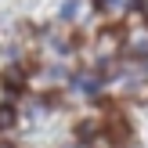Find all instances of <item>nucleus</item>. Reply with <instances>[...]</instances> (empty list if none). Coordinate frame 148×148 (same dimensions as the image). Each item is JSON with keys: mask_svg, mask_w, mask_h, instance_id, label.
I'll list each match as a JSON object with an SVG mask.
<instances>
[{"mask_svg": "<svg viewBox=\"0 0 148 148\" xmlns=\"http://www.w3.org/2000/svg\"><path fill=\"white\" fill-rule=\"evenodd\" d=\"M62 18L65 22H76L79 18V0H65V4H62Z\"/></svg>", "mask_w": 148, "mask_h": 148, "instance_id": "obj_3", "label": "nucleus"}, {"mask_svg": "<svg viewBox=\"0 0 148 148\" xmlns=\"http://www.w3.org/2000/svg\"><path fill=\"white\" fill-rule=\"evenodd\" d=\"M108 134H112V141L123 145V137H127V127H123V119H112L108 123Z\"/></svg>", "mask_w": 148, "mask_h": 148, "instance_id": "obj_4", "label": "nucleus"}, {"mask_svg": "<svg viewBox=\"0 0 148 148\" xmlns=\"http://www.w3.org/2000/svg\"><path fill=\"white\" fill-rule=\"evenodd\" d=\"M14 119H18V116H14V108H11V105H0V130H11Z\"/></svg>", "mask_w": 148, "mask_h": 148, "instance_id": "obj_2", "label": "nucleus"}, {"mask_svg": "<svg viewBox=\"0 0 148 148\" xmlns=\"http://www.w3.org/2000/svg\"><path fill=\"white\" fill-rule=\"evenodd\" d=\"M127 54H134V58H148V33H134L127 40Z\"/></svg>", "mask_w": 148, "mask_h": 148, "instance_id": "obj_1", "label": "nucleus"}]
</instances>
